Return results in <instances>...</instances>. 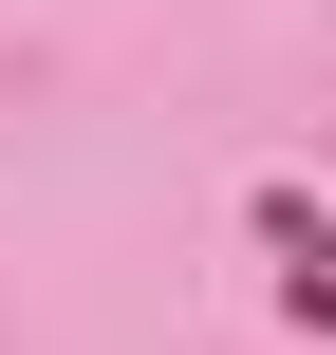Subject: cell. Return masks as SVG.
I'll return each instance as SVG.
<instances>
[]
</instances>
